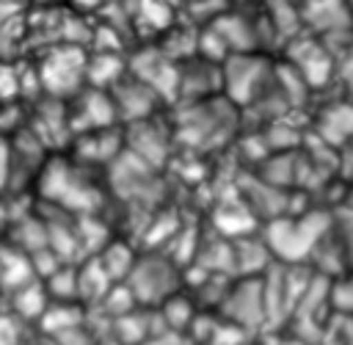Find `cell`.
I'll use <instances>...</instances> for the list:
<instances>
[{"label": "cell", "instance_id": "cell-5", "mask_svg": "<svg viewBox=\"0 0 353 345\" xmlns=\"http://www.w3.org/2000/svg\"><path fill=\"white\" fill-rule=\"evenodd\" d=\"M276 69L256 52H232L223 61V97L234 105H254L273 83Z\"/></svg>", "mask_w": 353, "mask_h": 345}, {"label": "cell", "instance_id": "cell-6", "mask_svg": "<svg viewBox=\"0 0 353 345\" xmlns=\"http://www.w3.org/2000/svg\"><path fill=\"white\" fill-rule=\"evenodd\" d=\"M85 63L88 55L77 44H61L50 50V55L39 66V80L50 97L72 99L80 88H85Z\"/></svg>", "mask_w": 353, "mask_h": 345}, {"label": "cell", "instance_id": "cell-9", "mask_svg": "<svg viewBox=\"0 0 353 345\" xmlns=\"http://www.w3.org/2000/svg\"><path fill=\"white\" fill-rule=\"evenodd\" d=\"M287 55H290V66L303 77L309 88H320L336 75V55L312 33L301 39L295 36Z\"/></svg>", "mask_w": 353, "mask_h": 345}, {"label": "cell", "instance_id": "cell-11", "mask_svg": "<svg viewBox=\"0 0 353 345\" xmlns=\"http://www.w3.org/2000/svg\"><path fill=\"white\" fill-rule=\"evenodd\" d=\"M130 75L152 86L163 99L176 97V83H179V63L163 50V47H146L130 61Z\"/></svg>", "mask_w": 353, "mask_h": 345}, {"label": "cell", "instance_id": "cell-28", "mask_svg": "<svg viewBox=\"0 0 353 345\" xmlns=\"http://www.w3.org/2000/svg\"><path fill=\"white\" fill-rule=\"evenodd\" d=\"M105 3H108V0H72V8L80 11V14H91V11L102 8Z\"/></svg>", "mask_w": 353, "mask_h": 345}, {"label": "cell", "instance_id": "cell-22", "mask_svg": "<svg viewBox=\"0 0 353 345\" xmlns=\"http://www.w3.org/2000/svg\"><path fill=\"white\" fill-rule=\"evenodd\" d=\"M44 287L52 301H80L77 290V262H63L55 273L44 279Z\"/></svg>", "mask_w": 353, "mask_h": 345}, {"label": "cell", "instance_id": "cell-30", "mask_svg": "<svg viewBox=\"0 0 353 345\" xmlns=\"http://www.w3.org/2000/svg\"><path fill=\"white\" fill-rule=\"evenodd\" d=\"M273 345H314V342H309V339H303V337H298V334H281V337H276V342Z\"/></svg>", "mask_w": 353, "mask_h": 345}, {"label": "cell", "instance_id": "cell-33", "mask_svg": "<svg viewBox=\"0 0 353 345\" xmlns=\"http://www.w3.org/2000/svg\"><path fill=\"white\" fill-rule=\"evenodd\" d=\"M295 3H303V0H295Z\"/></svg>", "mask_w": 353, "mask_h": 345}, {"label": "cell", "instance_id": "cell-25", "mask_svg": "<svg viewBox=\"0 0 353 345\" xmlns=\"http://www.w3.org/2000/svg\"><path fill=\"white\" fill-rule=\"evenodd\" d=\"M25 339V320H19L11 309L0 312V345H22Z\"/></svg>", "mask_w": 353, "mask_h": 345}, {"label": "cell", "instance_id": "cell-13", "mask_svg": "<svg viewBox=\"0 0 353 345\" xmlns=\"http://www.w3.org/2000/svg\"><path fill=\"white\" fill-rule=\"evenodd\" d=\"M110 94H113V102H116V110H119L121 124L157 116V105L163 102V97L152 86H146L143 80H138L135 75H124L110 88Z\"/></svg>", "mask_w": 353, "mask_h": 345}, {"label": "cell", "instance_id": "cell-23", "mask_svg": "<svg viewBox=\"0 0 353 345\" xmlns=\"http://www.w3.org/2000/svg\"><path fill=\"white\" fill-rule=\"evenodd\" d=\"M331 213H334L331 229H334V235H336V240H339V246H342V251H345L347 268L353 270V207L342 204V207H336V210H331Z\"/></svg>", "mask_w": 353, "mask_h": 345}, {"label": "cell", "instance_id": "cell-21", "mask_svg": "<svg viewBox=\"0 0 353 345\" xmlns=\"http://www.w3.org/2000/svg\"><path fill=\"white\" fill-rule=\"evenodd\" d=\"M138 254H141V251L130 248L127 240H121V237H110V240L105 243V248H102L99 254H94V257L102 262V268L108 270V276H110L113 282H124V279L130 276V270H132Z\"/></svg>", "mask_w": 353, "mask_h": 345}, {"label": "cell", "instance_id": "cell-31", "mask_svg": "<svg viewBox=\"0 0 353 345\" xmlns=\"http://www.w3.org/2000/svg\"><path fill=\"white\" fill-rule=\"evenodd\" d=\"M0 3H11V0H0Z\"/></svg>", "mask_w": 353, "mask_h": 345}, {"label": "cell", "instance_id": "cell-32", "mask_svg": "<svg viewBox=\"0 0 353 345\" xmlns=\"http://www.w3.org/2000/svg\"><path fill=\"white\" fill-rule=\"evenodd\" d=\"M347 3H350V8H353V0H347Z\"/></svg>", "mask_w": 353, "mask_h": 345}, {"label": "cell", "instance_id": "cell-20", "mask_svg": "<svg viewBox=\"0 0 353 345\" xmlns=\"http://www.w3.org/2000/svg\"><path fill=\"white\" fill-rule=\"evenodd\" d=\"M124 66H127V61L121 58V52L91 55L85 63V83L97 86V88H113L124 77Z\"/></svg>", "mask_w": 353, "mask_h": 345}, {"label": "cell", "instance_id": "cell-10", "mask_svg": "<svg viewBox=\"0 0 353 345\" xmlns=\"http://www.w3.org/2000/svg\"><path fill=\"white\" fill-rule=\"evenodd\" d=\"M171 141H176L174 127L168 130L157 116L124 124V149H130L132 155H138L141 160H146L154 168L165 166L168 152H171Z\"/></svg>", "mask_w": 353, "mask_h": 345}, {"label": "cell", "instance_id": "cell-8", "mask_svg": "<svg viewBox=\"0 0 353 345\" xmlns=\"http://www.w3.org/2000/svg\"><path fill=\"white\" fill-rule=\"evenodd\" d=\"M119 121L121 119H119L110 88L85 86L72 97V110H69L72 135L91 132V130H105V127H119Z\"/></svg>", "mask_w": 353, "mask_h": 345}, {"label": "cell", "instance_id": "cell-15", "mask_svg": "<svg viewBox=\"0 0 353 345\" xmlns=\"http://www.w3.org/2000/svg\"><path fill=\"white\" fill-rule=\"evenodd\" d=\"M314 135L328 149H345L353 141V99H336L320 108L314 119Z\"/></svg>", "mask_w": 353, "mask_h": 345}, {"label": "cell", "instance_id": "cell-16", "mask_svg": "<svg viewBox=\"0 0 353 345\" xmlns=\"http://www.w3.org/2000/svg\"><path fill=\"white\" fill-rule=\"evenodd\" d=\"M276 265L270 246L262 235H245L232 240V270L234 276H265Z\"/></svg>", "mask_w": 353, "mask_h": 345}, {"label": "cell", "instance_id": "cell-4", "mask_svg": "<svg viewBox=\"0 0 353 345\" xmlns=\"http://www.w3.org/2000/svg\"><path fill=\"white\" fill-rule=\"evenodd\" d=\"M124 282L141 306L154 309L165 298H171L174 293L182 290V268L165 251L149 248V251L138 254V259Z\"/></svg>", "mask_w": 353, "mask_h": 345}, {"label": "cell", "instance_id": "cell-24", "mask_svg": "<svg viewBox=\"0 0 353 345\" xmlns=\"http://www.w3.org/2000/svg\"><path fill=\"white\" fill-rule=\"evenodd\" d=\"M331 309L334 315H353V270L331 279Z\"/></svg>", "mask_w": 353, "mask_h": 345}, {"label": "cell", "instance_id": "cell-18", "mask_svg": "<svg viewBox=\"0 0 353 345\" xmlns=\"http://www.w3.org/2000/svg\"><path fill=\"white\" fill-rule=\"evenodd\" d=\"M88 320V306L83 301H50L47 312L41 315V320L36 323L41 334L55 337L61 331H69L80 323Z\"/></svg>", "mask_w": 353, "mask_h": 345}, {"label": "cell", "instance_id": "cell-3", "mask_svg": "<svg viewBox=\"0 0 353 345\" xmlns=\"http://www.w3.org/2000/svg\"><path fill=\"white\" fill-rule=\"evenodd\" d=\"M237 105L229 97L188 102L174 121V138L190 149H212L234 135Z\"/></svg>", "mask_w": 353, "mask_h": 345}, {"label": "cell", "instance_id": "cell-14", "mask_svg": "<svg viewBox=\"0 0 353 345\" xmlns=\"http://www.w3.org/2000/svg\"><path fill=\"white\" fill-rule=\"evenodd\" d=\"M121 152H124V127L80 132L74 135V144H72V157H77L91 168H108Z\"/></svg>", "mask_w": 353, "mask_h": 345}, {"label": "cell", "instance_id": "cell-1", "mask_svg": "<svg viewBox=\"0 0 353 345\" xmlns=\"http://www.w3.org/2000/svg\"><path fill=\"white\" fill-rule=\"evenodd\" d=\"M91 171L94 168L77 157H47L36 177V190L44 204L77 215H97L102 207V190Z\"/></svg>", "mask_w": 353, "mask_h": 345}, {"label": "cell", "instance_id": "cell-29", "mask_svg": "<svg viewBox=\"0 0 353 345\" xmlns=\"http://www.w3.org/2000/svg\"><path fill=\"white\" fill-rule=\"evenodd\" d=\"M339 166H342V168H345V174L353 179V141L342 149V160H339Z\"/></svg>", "mask_w": 353, "mask_h": 345}, {"label": "cell", "instance_id": "cell-17", "mask_svg": "<svg viewBox=\"0 0 353 345\" xmlns=\"http://www.w3.org/2000/svg\"><path fill=\"white\" fill-rule=\"evenodd\" d=\"M50 293H47V287H44V282L41 279H33V282H28V284H22V287H17V290H11L8 293V309L19 317V320H25V323H39L41 320V315L47 312V306H50Z\"/></svg>", "mask_w": 353, "mask_h": 345}, {"label": "cell", "instance_id": "cell-19", "mask_svg": "<svg viewBox=\"0 0 353 345\" xmlns=\"http://www.w3.org/2000/svg\"><path fill=\"white\" fill-rule=\"evenodd\" d=\"M110 284H116L108 270L102 268V262L97 257H85L77 262V290H80V301L85 306H97L102 301V295L110 290Z\"/></svg>", "mask_w": 353, "mask_h": 345}, {"label": "cell", "instance_id": "cell-26", "mask_svg": "<svg viewBox=\"0 0 353 345\" xmlns=\"http://www.w3.org/2000/svg\"><path fill=\"white\" fill-rule=\"evenodd\" d=\"M143 345H196V339L188 334V331H160L154 334L152 339H146Z\"/></svg>", "mask_w": 353, "mask_h": 345}, {"label": "cell", "instance_id": "cell-27", "mask_svg": "<svg viewBox=\"0 0 353 345\" xmlns=\"http://www.w3.org/2000/svg\"><path fill=\"white\" fill-rule=\"evenodd\" d=\"M11 188V141L0 138V193Z\"/></svg>", "mask_w": 353, "mask_h": 345}, {"label": "cell", "instance_id": "cell-12", "mask_svg": "<svg viewBox=\"0 0 353 345\" xmlns=\"http://www.w3.org/2000/svg\"><path fill=\"white\" fill-rule=\"evenodd\" d=\"M223 88V63L207 61V58H193L190 63H179V83H176V97L182 102H201L218 94Z\"/></svg>", "mask_w": 353, "mask_h": 345}, {"label": "cell", "instance_id": "cell-7", "mask_svg": "<svg viewBox=\"0 0 353 345\" xmlns=\"http://www.w3.org/2000/svg\"><path fill=\"white\" fill-rule=\"evenodd\" d=\"M218 315L248 334L268 328V304H265V284L262 276H237L218 309Z\"/></svg>", "mask_w": 353, "mask_h": 345}, {"label": "cell", "instance_id": "cell-2", "mask_svg": "<svg viewBox=\"0 0 353 345\" xmlns=\"http://www.w3.org/2000/svg\"><path fill=\"white\" fill-rule=\"evenodd\" d=\"M334 213L328 210H301L284 213L262 226V237L273 251V259L281 265H303L312 259L317 243L328 235Z\"/></svg>", "mask_w": 353, "mask_h": 345}]
</instances>
